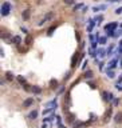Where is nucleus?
Returning a JSON list of instances; mask_svg holds the SVG:
<instances>
[{
    "label": "nucleus",
    "instance_id": "obj_1",
    "mask_svg": "<svg viewBox=\"0 0 122 128\" xmlns=\"http://www.w3.org/2000/svg\"><path fill=\"white\" fill-rule=\"evenodd\" d=\"M10 8H11V4L8 3V1H6V3L3 4V7H1V15H3V16H7L8 12H10Z\"/></svg>",
    "mask_w": 122,
    "mask_h": 128
},
{
    "label": "nucleus",
    "instance_id": "obj_2",
    "mask_svg": "<svg viewBox=\"0 0 122 128\" xmlns=\"http://www.w3.org/2000/svg\"><path fill=\"white\" fill-rule=\"evenodd\" d=\"M34 103V99L32 98H28L27 100H24V103H23V108H27V107H30L31 104Z\"/></svg>",
    "mask_w": 122,
    "mask_h": 128
},
{
    "label": "nucleus",
    "instance_id": "obj_3",
    "mask_svg": "<svg viewBox=\"0 0 122 128\" xmlns=\"http://www.w3.org/2000/svg\"><path fill=\"white\" fill-rule=\"evenodd\" d=\"M117 27V23H111V24H106L105 25V30L106 31H113L114 28Z\"/></svg>",
    "mask_w": 122,
    "mask_h": 128
},
{
    "label": "nucleus",
    "instance_id": "obj_4",
    "mask_svg": "<svg viewBox=\"0 0 122 128\" xmlns=\"http://www.w3.org/2000/svg\"><path fill=\"white\" fill-rule=\"evenodd\" d=\"M52 16H54V14H52V12H48V14L46 15V16H44V19H43V20H42V21H40V23H39V24H43L44 21H47L48 19H51V17H52Z\"/></svg>",
    "mask_w": 122,
    "mask_h": 128
},
{
    "label": "nucleus",
    "instance_id": "obj_5",
    "mask_svg": "<svg viewBox=\"0 0 122 128\" xmlns=\"http://www.w3.org/2000/svg\"><path fill=\"white\" fill-rule=\"evenodd\" d=\"M114 120L117 121V123H122V113H121V112H118V113H115Z\"/></svg>",
    "mask_w": 122,
    "mask_h": 128
},
{
    "label": "nucleus",
    "instance_id": "obj_6",
    "mask_svg": "<svg viewBox=\"0 0 122 128\" xmlns=\"http://www.w3.org/2000/svg\"><path fill=\"white\" fill-rule=\"evenodd\" d=\"M36 116H38V111H36V109L31 111L30 115H28V118H30V119H36Z\"/></svg>",
    "mask_w": 122,
    "mask_h": 128
},
{
    "label": "nucleus",
    "instance_id": "obj_7",
    "mask_svg": "<svg viewBox=\"0 0 122 128\" xmlns=\"http://www.w3.org/2000/svg\"><path fill=\"white\" fill-rule=\"evenodd\" d=\"M30 15H31V10H26L23 12V19H26V20H27L28 17H30Z\"/></svg>",
    "mask_w": 122,
    "mask_h": 128
},
{
    "label": "nucleus",
    "instance_id": "obj_8",
    "mask_svg": "<svg viewBox=\"0 0 122 128\" xmlns=\"http://www.w3.org/2000/svg\"><path fill=\"white\" fill-rule=\"evenodd\" d=\"M32 92H34V94H40V92H42V88L38 87V85H34V87H32Z\"/></svg>",
    "mask_w": 122,
    "mask_h": 128
},
{
    "label": "nucleus",
    "instance_id": "obj_9",
    "mask_svg": "<svg viewBox=\"0 0 122 128\" xmlns=\"http://www.w3.org/2000/svg\"><path fill=\"white\" fill-rule=\"evenodd\" d=\"M78 57H79V54H77V55H74V56H72V61H71V65H72V67H75V61L78 60Z\"/></svg>",
    "mask_w": 122,
    "mask_h": 128
},
{
    "label": "nucleus",
    "instance_id": "obj_10",
    "mask_svg": "<svg viewBox=\"0 0 122 128\" xmlns=\"http://www.w3.org/2000/svg\"><path fill=\"white\" fill-rule=\"evenodd\" d=\"M50 84H51V88H56V87H58V81L52 79V80L50 81Z\"/></svg>",
    "mask_w": 122,
    "mask_h": 128
},
{
    "label": "nucleus",
    "instance_id": "obj_11",
    "mask_svg": "<svg viewBox=\"0 0 122 128\" xmlns=\"http://www.w3.org/2000/svg\"><path fill=\"white\" fill-rule=\"evenodd\" d=\"M20 41H22L20 36H15V37H14V43H15V44H19Z\"/></svg>",
    "mask_w": 122,
    "mask_h": 128
},
{
    "label": "nucleus",
    "instance_id": "obj_12",
    "mask_svg": "<svg viewBox=\"0 0 122 128\" xmlns=\"http://www.w3.org/2000/svg\"><path fill=\"white\" fill-rule=\"evenodd\" d=\"M6 75H7V80H12V79H14V76H12V74H11V72H7V74H6Z\"/></svg>",
    "mask_w": 122,
    "mask_h": 128
},
{
    "label": "nucleus",
    "instance_id": "obj_13",
    "mask_svg": "<svg viewBox=\"0 0 122 128\" xmlns=\"http://www.w3.org/2000/svg\"><path fill=\"white\" fill-rule=\"evenodd\" d=\"M91 76H93V72L91 71H87L85 74V78H91Z\"/></svg>",
    "mask_w": 122,
    "mask_h": 128
},
{
    "label": "nucleus",
    "instance_id": "obj_14",
    "mask_svg": "<svg viewBox=\"0 0 122 128\" xmlns=\"http://www.w3.org/2000/svg\"><path fill=\"white\" fill-rule=\"evenodd\" d=\"M85 124V123H81V121H78V123H75V125H74V128H79V127H82V125Z\"/></svg>",
    "mask_w": 122,
    "mask_h": 128
},
{
    "label": "nucleus",
    "instance_id": "obj_15",
    "mask_svg": "<svg viewBox=\"0 0 122 128\" xmlns=\"http://www.w3.org/2000/svg\"><path fill=\"white\" fill-rule=\"evenodd\" d=\"M55 28H56V27H55V25H52V27H51L50 30H48V35H52V32L55 31Z\"/></svg>",
    "mask_w": 122,
    "mask_h": 128
},
{
    "label": "nucleus",
    "instance_id": "obj_16",
    "mask_svg": "<svg viewBox=\"0 0 122 128\" xmlns=\"http://www.w3.org/2000/svg\"><path fill=\"white\" fill-rule=\"evenodd\" d=\"M107 76H109V78H114V72H113V71H107Z\"/></svg>",
    "mask_w": 122,
    "mask_h": 128
},
{
    "label": "nucleus",
    "instance_id": "obj_17",
    "mask_svg": "<svg viewBox=\"0 0 122 128\" xmlns=\"http://www.w3.org/2000/svg\"><path fill=\"white\" fill-rule=\"evenodd\" d=\"M24 89H26V91H32V88H30L28 84H24Z\"/></svg>",
    "mask_w": 122,
    "mask_h": 128
},
{
    "label": "nucleus",
    "instance_id": "obj_18",
    "mask_svg": "<svg viewBox=\"0 0 122 128\" xmlns=\"http://www.w3.org/2000/svg\"><path fill=\"white\" fill-rule=\"evenodd\" d=\"M31 40H32V37H31V36H27V40H26V43H27V44H31Z\"/></svg>",
    "mask_w": 122,
    "mask_h": 128
},
{
    "label": "nucleus",
    "instance_id": "obj_19",
    "mask_svg": "<svg viewBox=\"0 0 122 128\" xmlns=\"http://www.w3.org/2000/svg\"><path fill=\"white\" fill-rule=\"evenodd\" d=\"M74 120V115H68V121H72Z\"/></svg>",
    "mask_w": 122,
    "mask_h": 128
},
{
    "label": "nucleus",
    "instance_id": "obj_20",
    "mask_svg": "<svg viewBox=\"0 0 122 128\" xmlns=\"http://www.w3.org/2000/svg\"><path fill=\"white\" fill-rule=\"evenodd\" d=\"M106 41V37H101V44H105Z\"/></svg>",
    "mask_w": 122,
    "mask_h": 128
},
{
    "label": "nucleus",
    "instance_id": "obj_21",
    "mask_svg": "<svg viewBox=\"0 0 122 128\" xmlns=\"http://www.w3.org/2000/svg\"><path fill=\"white\" fill-rule=\"evenodd\" d=\"M122 12V8H118V10H115V14H121Z\"/></svg>",
    "mask_w": 122,
    "mask_h": 128
},
{
    "label": "nucleus",
    "instance_id": "obj_22",
    "mask_svg": "<svg viewBox=\"0 0 122 128\" xmlns=\"http://www.w3.org/2000/svg\"><path fill=\"white\" fill-rule=\"evenodd\" d=\"M8 37H10V35H8V34H4L3 35V39H8Z\"/></svg>",
    "mask_w": 122,
    "mask_h": 128
},
{
    "label": "nucleus",
    "instance_id": "obj_23",
    "mask_svg": "<svg viewBox=\"0 0 122 128\" xmlns=\"http://www.w3.org/2000/svg\"><path fill=\"white\" fill-rule=\"evenodd\" d=\"M65 3L66 4H72V1H71V0H65Z\"/></svg>",
    "mask_w": 122,
    "mask_h": 128
},
{
    "label": "nucleus",
    "instance_id": "obj_24",
    "mask_svg": "<svg viewBox=\"0 0 122 128\" xmlns=\"http://www.w3.org/2000/svg\"><path fill=\"white\" fill-rule=\"evenodd\" d=\"M19 81H20V83H26V80H24L23 78H19Z\"/></svg>",
    "mask_w": 122,
    "mask_h": 128
},
{
    "label": "nucleus",
    "instance_id": "obj_25",
    "mask_svg": "<svg viewBox=\"0 0 122 128\" xmlns=\"http://www.w3.org/2000/svg\"><path fill=\"white\" fill-rule=\"evenodd\" d=\"M42 128H48V125L46 124V123H43V125H42Z\"/></svg>",
    "mask_w": 122,
    "mask_h": 128
}]
</instances>
